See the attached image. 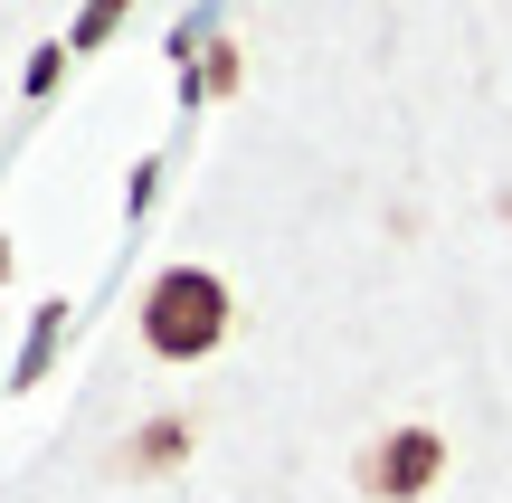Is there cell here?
I'll return each instance as SVG.
<instances>
[{"mask_svg":"<svg viewBox=\"0 0 512 503\" xmlns=\"http://www.w3.org/2000/svg\"><path fill=\"white\" fill-rule=\"evenodd\" d=\"M228 285L209 276V266H162V276L143 285V314H133V333H143L152 361H209L228 342Z\"/></svg>","mask_w":512,"mask_h":503,"instance_id":"obj_1","label":"cell"},{"mask_svg":"<svg viewBox=\"0 0 512 503\" xmlns=\"http://www.w3.org/2000/svg\"><path fill=\"white\" fill-rule=\"evenodd\" d=\"M437 475H446V437L437 428H380L351 456V485L370 503H418V494H437Z\"/></svg>","mask_w":512,"mask_h":503,"instance_id":"obj_2","label":"cell"},{"mask_svg":"<svg viewBox=\"0 0 512 503\" xmlns=\"http://www.w3.org/2000/svg\"><path fill=\"white\" fill-rule=\"evenodd\" d=\"M190 437H200V428H190V418H152V428L133 437V456H124V466H133V475H143V466H171V456H181Z\"/></svg>","mask_w":512,"mask_h":503,"instance_id":"obj_3","label":"cell"},{"mask_svg":"<svg viewBox=\"0 0 512 503\" xmlns=\"http://www.w3.org/2000/svg\"><path fill=\"white\" fill-rule=\"evenodd\" d=\"M114 19H124V0H95V10H86V29H76V48H95V38H105Z\"/></svg>","mask_w":512,"mask_h":503,"instance_id":"obj_4","label":"cell"}]
</instances>
